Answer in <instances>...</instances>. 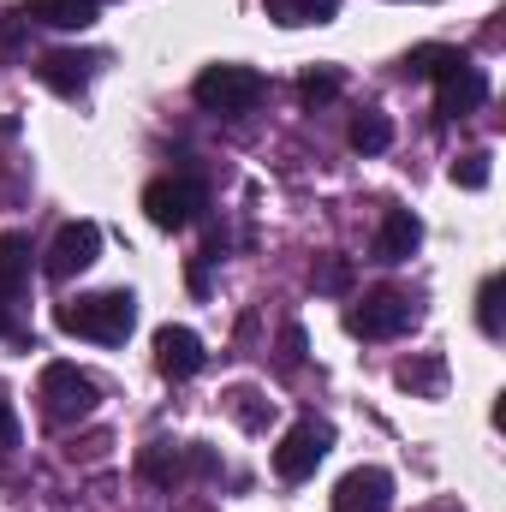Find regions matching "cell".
Wrapping results in <instances>:
<instances>
[{
	"instance_id": "obj_3",
	"label": "cell",
	"mask_w": 506,
	"mask_h": 512,
	"mask_svg": "<svg viewBox=\"0 0 506 512\" xmlns=\"http://www.w3.org/2000/svg\"><path fill=\"white\" fill-rule=\"evenodd\" d=\"M417 322V304H411V292H399V286H376V292H364L352 310H346V328L358 334V340H393V334H405Z\"/></svg>"
},
{
	"instance_id": "obj_12",
	"label": "cell",
	"mask_w": 506,
	"mask_h": 512,
	"mask_svg": "<svg viewBox=\"0 0 506 512\" xmlns=\"http://www.w3.org/2000/svg\"><path fill=\"white\" fill-rule=\"evenodd\" d=\"M155 370L167 376V382H191L197 370H203V340L191 334V328H161L155 334Z\"/></svg>"
},
{
	"instance_id": "obj_26",
	"label": "cell",
	"mask_w": 506,
	"mask_h": 512,
	"mask_svg": "<svg viewBox=\"0 0 506 512\" xmlns=\"http://www.w3.org/2000/svg\"><path fill=\"white\" fill-rule=\"evenodd\" d=\"M435 512H459V507H435Z\"/></svg>"
},
{
	"instance_id": "obj_2",
	"label": "cell",
	"mask_w": 506,
	"mask_h": 512,
	"mask_svg": "<svg viewBox=\"0 0 506 512\" xmlns=\"http://www.w3.org/2000/svg\"><path fill=\"white\" fill-rule=\"evenodd\" d=\"M191 96H197V108L239 120V114H251L256 102L268 96V78H262L256 66H233V60H221V66H203V72H197Z\"/></svg>"
},
{
	"instance_id": "obj_21",
	"label": "cell",
	"mask_w": 506,
	"mask_h": 512,
	"mask_svg": "<svg viewBox=\"0 0 506 512\" xmlns=\"http://www.w3.org/2000/svg\"><path fill=\"white\" fill-rule=\"evenodd\" d=\"M501 292H506L501 274H489V280H483V292H477V328H483L489 340H501Z\"/></svg>"
},
{
	"instance_id": "obj_7",
	"label": "cell",
	"mask_w": 506,
	"mask_h": 512,
	"mask_svg": "<svg viewBox=\"0 0 506 512\" xmlns=\"http://www.w3.org/2000/svg\"><path fill=\"white\" fill-rule=\"evenodd\" d=\"M328 447H334V429H328V423H316V417H304V423H292V429H286V441L274 447V471H280L286 483H304V477L328 459Z\"/></svg>"
},
{
	"instance_id": "obj_14",
	"label": "cell",
	"mask_w": 506,
	"mask_h": 512,
	"mask_svg": "<svg viewBox=\"0 0 506 512\" xmlns=\"http://www.w3.org/2000/svg\"><path fill=\"white\" fill-rule=\"evenodd\" d=\"M417 245H423V221L411 209H387L376 227V262H405L417 256Z\"/></svg>"
},
{
	"instance_id": "obj_13",
	"label": "cell",
	"mask_w": 506,
	"mask_h": 512,
	"mask_svg": "<svg viewBox=\"0 0 506 512\" xmlns=\"http://www.w3.org/2000/svg\"><path fill=\"white\" fill-rule=\"evenodd\" d=\"M185 471H215V459L203 447H173V441H155L143 453V477L149 483H179Z\"/></svg>"
},
{
	"instance_id": "obj_22",
	"label": "cell",
	"mask_w": 506,
	"mask_h": 512,
	"mask_svg": "<svg viewBox=\"0 0 506 512\" xmlns=\"http://www.w3.org/2000/svg\"><path fill=\"white\" fill-rule=\"evenodd\" d=\"M453 185H465V191H483V185H489V155L477 149V155L453 161Z\"/></svg>"
},
{
	"instance_id": "obj_18",
	"label": "cell",
	"mask_w": 506,
	"mask_h": 512,
	"mask_svg": "<svg viewBox=\"0 0 506 512\" xmlns=\"http://www.w3.org/2000/svg\"><path fill=\"white\" fill-rule=\"evenodd\" d=\"M346 137H352V149H358V155H381V149L393 143V120H387L381 108H364V114L352 120V131H346Z\"/></svg>"
},
{
	"instance_id": "obj_4",
	"label": "cell",
	"mask_w": 506,
	"mask_h": 512,
	"mask_svg": "<svg viewBox=\"0 0 506 512\" xmlns=\"http://www.w3.org/2000/svg\"><path fill=\"white\" fill-rule=\"evenodd\" d=\"M42 411H48V423H78V417H90L96 411V399H102V387L90 382L78 364H48L42 370Z\"/></svg>"
},
{
	"instance_id": "obj_1",
	"label": "cell",
	"mask_w": 506,
	"mask_h": 512,
	"mask_svg": "<svg viewBox=\"0 0 506 512\" xmlns=\"http://www.w3.org/2000/svg\"><path fill=\"white\" fill-rule=\"evenodd\" d=\"M60 334H78V340H96V346H126L131 328H137V298L126 286L114 292H90V298H72L54 310Z\"/></svg>"
},
{
	"instance_id": "obj_8",
	"label": "cell",
	"mask_w": 506,
	"mask_h": 512,
	"mask_svg": "<svg viewBox=\"0 0 506 512\" xmlns=\"http://www.w3.org/2000/svg\"><path fill=\"white\" fill-rule=\"evenodd\" d=\"M24 286H30V239L24 233H0V334H24L18 328Z\"/></svg>"
},
{
	"instance_id": "obj_6",
	"label": "cell",
	"mask_w": 506,
	"mask_h": 512,
	"mask_svg": "<svg viewBox=\"0 0 506 512\" xmlns=\"http://www.w3.org/2000/svg\"><path fill=\"white\" fill-rule=\"evenodd\" d=\"M96 256H102V227H96V221H66V227L54 233V245H48L42 274H48L54 286H66V280H78Z\"/></svg>"
},
{
	"instance_id": "obj_25",
	"label": "cell",
	"mask_w": 506,
	"mask_h": 512,
	"mask_svg": "<svg viewBox=\"0 0 506 512\" xmlns=\"http://www.w3.org/2000/svg\"><path fill=\"white\" fill-rule=\"evenodd\" d=\"M280 346H286V370H298V364H304V328H286Z\"/></svg>"
},
{
	"instance_id": "obj_16",
	"label": "cell",
	"mask_w": 506,
	"mask_h": 512,
	"mask_svg": "<svg viewBox=\"0 0 506 512\" xmlns=\"http://www.w3.org/2000/svg\"><path fill=\"white\" fill-rule=\"evenodd\" d=\"M262 6H268V18L286 24V30H298V24H328V18L340 12V0H262Z\"/></svg>"
},
{
	"instance_id": "obj_24",
	"label": "cell",
	"mask_w": 506,
	"mask_h": 512,
	"mask_svg": "<svg viewBox=\"0 0 506 512\" xmlns=\"http://www.w3.org/2000/svg\"><path fill=\"white\" fill-rule=\"evenodd\" d=\"M18 447V417H12V399L0 393V453H12Z\"/></svg>"
},
{
	"instance_id": "obj_23",
	"label": "cell",
	"mask_w": 506,
	"mask_h": 512,
	"mask_svg": "<svg viewBox=\"0 0 506 512\" xmlns=\"http://www.w3.org/2000/svg\"><path fill=\"white\" fill-rule=\"evenodd\" d=\"M352 286V268L340 262V256H328L322 268H316V292H346Z\"/></svg>"
},
{
	"instance_id": "obj_17",
	"label": "cell",
	"mask_w": 506,
	"mask_h": 512,
	"mask_svg": "<svg viewBox=\"0 0 506 512\" xmlns=\"http://www.w3.org/2000/svg\"><path fill=\"white\" fill-rule=\"evenodd\" d=\"M459 60H465L459 48H441V42H429V48H411L399 72H405V78H429V84H435V78H447Z\"/></svg>"
},
{
	"instance_id": "obj_5",
	"label": "cell",
	"mask_w": 506,
	"mask_h": 512,
	"mask_svg": "<svg viewBox=\"0 0 506 512\" xmlns=\"http://www.w3.org/2000/svg\"><path fill=\"white\" fill-rule=\"evenodd\" d=\"M197 209H203V185H197V179H185V173H161V179H149V185H143V215H149L161 233L191 227V221H197Z\"/></svg>"
},
{
	"instance_id": "obj_10",
	"label": "cell",
	"mask_w": 506,
	"mask_h": 512,
	"mask_svg": "<svg viewBox=\"0 0 506 512\" xmlns=\"http://www.w3.org/2000/svg\"><path fill=\"white\" fill-rule=\"evenodd\" d=\"M393 507V477L381 465H358L334 483V512H387Z\"/></svg>"
},
{
	"instance_id": "obj_11",
	"label": "cell",
	"mask_w": 506,
	"mask_h": 512,
	"mask_svg": "<svg viewBox=\"0 0 506 512\" xmlns=\"http://www.w3.org/2000/svg\"><path fill=\"white\" fill-rule=\"evenodd\" d=\"M96 54H72V48H54V54H42L36 60V78L54 90V96H84L90 90V78H96Z\"/></svg>"
},
{
	"instance_id": "obj_15",
	"label": "cell",
	"mask_w": 506,
	"mask_h": 512,
	"mask_svg": "<svg viewBox=\"0 0 506 512\" xmlns=\"http://www.w3.org/2000/svg\"><path fill=\"white\" fill-rule=\"evenodd\" d=\"M30 12L54 30H90L96 24V0H30Z\"/></svg>"
},
{
	"instance_id": "obj_20",
	"label": "cell",
	"mask_w": 506,
	"mask_h": 512,
	"mask_svg": "<svg viewBox=\"0 0 506 512\" xmlns=\"http://www.w3.org/2000/svg\"><path fill=\"white\" fill-rule=\"evenodd\" d=\"M441 382H447V364L441 358H417V364H399V387H411V393H441Z\"/></svg>"
},
{
	"instance_id": "obj_9",
	"label": "cell",
	"mask_w": 506,
	"mask_h": 512,
	"mask_svg": "<svg viewBox=\"0 0 506 512\" xmlns=\"http://www.w3.org/2000/svg\"><path fill=\"white\" fill-rule=\"evenodd\" d=\"M483 102H489V78H483V66L459 60L447 78H435V114H441V120H465V114H477Z\"/></svg>"
},
{
	"instance_id": "obj_19",
	"label": "cell",
	"mask_w": 506,
	"mask_h": 512,
	"mask_svg": "<svg viewBox=\"0 0 506 512\" xmlns=\"http://www.w3.org/2000/svg\"><path fill=\"white\" fill-rule=\"evenodd\" d=\"M334 96H340V72H334V66H316V72L298 78V102H304V108H328Z\"/></svg>"
}]
</instances>
